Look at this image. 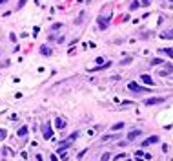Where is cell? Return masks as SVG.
Returning <instances> with one entry per match:
<instances>
[{
    "mask_svg": "<svg viewBox=\"0 0 173 161\" xmlns=\"http://www.w3.org/2000/svg\"><path fill=\"white\" fill-rule=\"evenodd\" d=\"M27 134V126H22L20 130H18V132H17V135H20V137H24Z\"/></svg>",
    "mask_w": 173,
    "mask_h": 161,
    "instance_id": "obj_9",
    "label": "cell"
},
{
    "mask_svg": "<svg viewBox=\"0 0 173 161\" xmlns=\"http://www.w3.org/2000/svg\"><path fill=\"white\" fill-rule=\"evenodd\" d=\"M60 28H62V24H55L51 29H53V31H57V29H60Z\"/></svg>",
    "mask_w": 173,
    "mask_h": 161,
    "instance_id": "obj_19",
    "label": "cell"
},
{
    "mask_svg": "<svg viewBox=\"0 0 173 161\" xmlns=\"http://www.w3.org/2000/svg\"><path fill=\"white\" fill-rule=\"evenodd\" d=\"M155 143H159V135H151V137H148V139H144V141H142V145H140V147L148 148L149 145H155Z\"/></svg>",
    "mask_w": 173,
    "mask_h": 161,
    "instance_id": "obj_5",
    "label": "cell"
},
{
    "mask_svg": "<svg viewBox=\"0 0 173 161\" xmlns=\"http://www.w3.org/2000/svg\"><path fill=\"white\" fill-rule=\"evenodd\" d=\"M162 53H166V55H169V57L173 59V48H164V50H162Z\"/></svg>",
    "mask_w": 173,
    "mask_h": 161,
    "instance_id": "obj_11",
    "label": "cell"
},
{
    "mask_svg": "<svg viewBox=\"0 0 173 161\" xmlns=\"http://www.w3.org/2000/svg\"><path fill=\"white\" fill-rule=\"evenodd\" d=\"M160 62L164 64V60H162V59H153V60H151V64H160Z\"/></svg>",
    "mask_w": 173,
    "mask_h": 161,
    "instance_id": "obj_15",
    "label": "cell"
},
{
    "mask_svg": "<svg viewBox=\"0 0 173 161\" xmlns=\"http://www.w3.org/2000/svg\"><path fill=\"white\" fill-rule=\"evenodd\" d=\"M42 135H44V139H51L53 137V128L49 123H46V125L42 126Z\"/></svg>",
    "mask_w": 173,
    "mask_h": 161,
    "instance_id": "obj_3",
    "label": "cell"
},
{
    "mask_svg": "<svg viewBox=\"0 0 173 161\" xmlns=\"http://www.w3.org/2000/svg\"><path fill=\"white\" fill-rule=\"evenodd\" d=\"M115 137H119V135H117V134H109V135L102 137V141H111V139H115Z\"/></svg>",
    "mask_w": 173,
    "mask_h": 161,
    "instance_id": "obj_10",
    "label": "cell"
},
{
    "mask_svg": "<svg viewBox=\"0 0 173 161\" xmlns=\"http://www.w3.org/2000/svg\"><path fill=\"white\" fill-rule=\"evenodd\" d=\"M109 157H111V156H109V154H108V152H106V154H102V157H100V161H108Z\"/></svg>",
    "mask_w": 173,
    "mask_h": 161,
    "instance_id": "obj_14",
    "label": "cell"
},
{
    "mask_svg": "<svg viewBox=\"0 0 173 161\" xmlns=\"http://www.w3.org/2000/svg\"><path fill=\"white\" fill-rule=\"evenodd\" d=\"M119 159H126L124 154H119V156H115V161H119Z\"/></svg>",
    "mask_w": 173,
    "mask_h": 161,
    "instance_id": "obj_18",
    "label": "cell"
},
{
    "mask_svg": "<svg viewBox=\"0 0 173 161\" xmlns=\"http://www.w3.org/2000/svg\"><path fill=\"white\" fill-rule=\"evenodd\" d=\"M139 6H140L139 2H131V6H129V7H131V9H137V7H139Z\"/></svg>",
    "mask_w": 173,
    "mask_h": 161,
    "instance_id": "obj_16",
    "label": "cell"
},
{
    "mask_svg": "<svg viewBox=\"0 0 173 161\" xmlns=\"http://www.w3.org/2000/svg\"><path fill=\"white\" fill-rule=\"evenodd\" d=\"M6 2H7V0H0V4H6Z\"/></svg>",
    "mask_w": 173,
    "mask_h": 161,
    "instance_id": "obj_23",
    "label": "cell"
},
{
    "mask_svg": "<svg viewBox=\"0 0 173 161\" xmlns=\"http://www.w3.org/2000/svg\"><path fill=\"white\" fill-rule=\"evenodd\" d=\"M164 101H166V97H148V99H144V104L146 106H155V104H160Z\"/></svg>",
    "mask_w": 173,
    "mask_h": 161,
    "instance_id": "obj_2",
    "label": "cell"
},
{
    "mask_svg": "<svg viewBox=\"0 0 173 161\" xmlns=\"http://www.w3.org/2000/svg\"><path fill=\"white\" fill-rule=\"evenodd\" d=\"M126 161H129V159H126Z\"/></svg>",
    "mask_w": 173,
    "mask_h": 161,
    "instance_id": "obj_24",
    "label": "cell"
},
{
    "mask_svg": "<svg viewBox=\"0 0 173 161\" xmlns=\"http://www.w3.org/2000/svg\"><path fill=\"white\" fill-rule=\"evenodd\" d=\"M40 51L44 53V55H51V50L48 48V46H42V48H40Z\"/></svg>",
    "mask_w": 173,
    "mask_h": 161,
    "instance_id": "obj_12",
    "label": "cell"
},
{
    "mask_svg": "<svg viewBox=\"0 0 173 161\" xmlns=\"http://www.w3.org/2000/svg\"><path fill=\"white\" fill-rule=\"evenodd\" d=\"M140 134H142V130H131V132L128 134V139H129V141H133V139H137Z\"/></svg>",
    "mask_w": 173,
    "mask_h": 161,
    "instance_id": "obj_6",
    "label": "cell"
},
{
    "mask_svg": "<svg viewBox=\"0 0 173 161\" xmlns=\"http://www.w3.org/2000/svg\"><path fill=\"white\" fill-rule=\"evenodd\" d=\"M55 125H57V128H64V126H66V121H64V119H60V117H57Z\"/></svg>",
    "mask_w": 173,
    "mask_h": 161,
    "instance_id": "obj_7",
    "label": "cell"
},
{
    "mask_svg": "<svg viewBox=\"0 0 173 161\" xmlns=\"http://www.w3.org/2000/svg\"><path fill=\"white\" fill-rule=\"evenodd\" d=\"M142 81H144L146 84H149V86H153V84H155V82H153V79L149 77V75H142Z\"/></svg>",
    "mask_w": 173,
    "mask_h": 161,
    "instance_id": "obj_8",
    "label": "cell"
},
{
    "mask_svg": "<svg viewBox=\"0 0 173 161\" xmlns=\"http://www.w3.org/2000/svg\"><path fill=\"white\" fill-rule=\"evenodd\" d=\"M128 90L133 91V94H144V91H151V88H144V86H140V84H137V82H129V84H128Z\"/></svg>",
    "mask_w": 173,
    "mask_h": 161,
    "instance_id": "obj_1",
    "label": "cell"
},
{
    "mask_svg": "<svg viewBox=\"0 0 173 161\" xmlns=\"http://www.w3.org/2000/svg\"><path fill=\"white\" fill-rule=\"evenodd\" d=\"M166 70L168 72H173V64H166Z\"/></svg>",
    "mask_w": 173,
    "mask_h": 161,
    "instance_id": "obj_20",
    "label": "cell"
},
{
    "mask_svg": "<svg viewBox=\"0 0 173 161\" xmlns=\"http://www.w3.org/2000/svg\"><path fill=\"white\" fill-rule=\"evenodd\" d=\"M6 135H7L6 130H0V139H6Z\"/></svg>",
    "mask_w": 173,
    "mask_h": 161,
    "instance_id": "obj_17",
    "label": "cell"
},
{
    "mask_svg": "<svg viewBox=\"0 0 173 161\" xmlns=\"http://www.w3.org/2000/svg\"><path fill=\"white\" fill-rule=\"evenodd\" d=\"M120 128H124V123H115L111 126V130H120Z\"/></svg>",
    "mask_w": 173,
    "mask_h": 161,
    "instance_id": "obj_13",
    "label": "cell"
},
{
    "mask_svg": "<svg viewBox=\"0 0 173 161\" xmlns=\"http://www.w3.org/2000/svg\"><path fill=\"white\" fill-rule=\"evenodd\" d=\"M71 143H73V139H71V137H67V139H64V141H60V145H58V154H60V152H66L69 147H71Z\"/></svg>",
    "mask_w": 173,
    "mask_h": 161,
    "instance_id": "obj_4",
    "label": "cell"
},
{
    "mask_svg": "<svg viewBox=\"0 0 173 161\" xmlns=\"http://www.w3.org/2000/svg\"><path fill=\"white\" fill-rule=\"evenodd\" d=\"M164 37H173V31H169V33H164Z\"/></svg>",
    "mask_w": 173,
    "mask_h": 161,
    "instance_id": "obj_21",
    "label": "cell"
},
{
    "mask_svg": "<svg viewBox=\"0 0 173 161\" xmlns=\"http://www.w3.org/2000/svg\"><path fill=\"white\" fill-rule=\"evenodd\" d=\"M37 161H42V156H37Z\"/></svg>",
    "mask_w": 173,
    "mask_h": 161,
    "instance_id": "obj_22",
    "label": "cell"
}]
</instances>
